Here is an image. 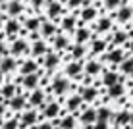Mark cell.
I'll use <instances>...</instances> for the list:
<instances>
[{
	"mask_svg": "<svg viewBox=\"0 0 133 129\" xmlns=\"http://www.w3.org/2000/svg\"><path fill=\"white\" fill-rule=\"evenodd\" d=\"M114 17H116L118 23H127L129 19H133V6H129V4H122V6L116 10Z\"/></svg>",
	"mask_w": 133,
	"mask_h": 129,
	"instance_id": "1",
	"label": "cell"
},
{
	"mask_svg": "<svg viewBox=\"0 0 133 129\" xmlns=\"http://www.w3.org/2000/svg\"><path fill=\"white\" fill-rule=\"evenodd\" d=\"M104 60H108L110 64H122L123 60H125V52H123L122 48H114L112 52H108L106 56H104Z\"/></svg>",
	"mask_w": 133,
	"mask_h": 129,
	"instance_id": "2",
	"label": "cell"
},
{
	"mask_svg": "<svg viewBox=\"0 0 133 129\" xmlns=\"http://www.w3.org/2000/svg\"><path fill=\"white\" fill-rule=\"evenodd\" d=\"M123 93H125V89H123V85H122L120 81L108 87V96H110V98H122Z\"/></svg>",
	"mask_w": 133,
	"mask_h": 129,
	"instance_id": "3",
	"label": "cell"
},
{
	"mask_svg": "<svg viewBox=\"0 0 133 129\" xmlns=\"http://www.w3.org/2000/svg\"><path fill=\"white\" fill-rule=\"evenodd\" d=\"M97 119H98V114H97V110H95V108H87L85 112H83V116H81V121L87 123V125L95 123Z\"/></svg>",
	"mask_w": 133,
	"mask_h": 129,
	"instance_id": "4",
	"label": "cell"
},
{
	"mask_svg": "<svg viewBox=\"0 0 133 129\" xmlns=\"http://www.w3.org/2000/svg\"><path fill=\"white\" fill-rule=\"evenodd\" d=\"M39 85V75L37 73H25L23 75V87L25 89H37Z\"/></svg>",
	"mask_w": 133,
	"mask_h": 129,
	"instance_id": "5",
	"label": "cell"
},
{
	"mask_svg": "<svg viewBox=\"0 0 133 129\" xmlns=\"http://www.w3.org/2000/svg\"><path fill=\"white\" fill-rule=\"evenodd\" d=\"M52 89H54V93L56 94H64L66 93V89H68V79H64V77H56L52 83Z\"/></svg>",
	"mask_w": 133,
	"mask_h": 129,
	"instance_id": "6",
	"label": "cell"
},
{
	"mask_svg": "<svg viewBox=\"0 0 133 129\" xmlns=\"http://www.w3.org/2000/svg\"><path fill=\"white\" fill-rule=\"evenodd\" d=\"M21 10H23V8H21V2H19V0H10V2H8V6H6V12L10 13V16H19Z\"/></svg>",
	"mask_w": 133,
	"mask_h": 129,
	"instance_id": "7",
	"label": "cell"
},
{
	"mask_svg": "<svg viewBox=\"0 0 133 129\" xmlns=\"http://www.w3.org/2000/svg\"><path fill=\"white\" fill-rule=\"evenodd\" d=\"M23 52H27V43L25 40H14L12 43V54L14 56H19V54H23Z\"/></svg>",
	"mask_w": 133,
	"mask_h": 129,
	"instance_id": "8",
	"label": "cell"
},
{
	"mask_svg": "<svg viewBox=\"0 0 133 129\" xmlns=\"http://www.w3.org/2000/svg\"><path fill=\"white\" fill-rule=\"evenodd\" d=\"M129 119H131V112H127V110H123V112L120 114H116V125L118 127H122V125H129Z\"/></svg>",
	"mask_w": 133,
	"mask_h": 129,
	"instance_id": "9",
	"label": "cell"
},
{
	"mask_svg": "<svg viewBox=\"0 0 133 129\" xmlns=\"http://www.w3.org/2000/svg\"><path fill=\"white\" fill-rule=\"evenodd\" d=\"M127 40H129V33H127V31H123V29L116 31L114 37H112V43H114V44H125Z\"/></svg>",
	"mask_w": 133,
	"mask_h": 129,
	"instance_id": "10",
	"label": "cell"
},
{
	"mask_svg": "<svg viewBox=\"0 0 133 129\" xmlns=\"http://www.w3.org/2000/svg\"><path fill=\"white\" fill-rule=\"evenodd\" d=\"M120 81V75H118L116 71H104V75H102V85H114V83H118Z\"/></svg>",
	"mask_w": 133,
	"mask_h": 129,
	"instance_id": "11",
	"label": "cell"
},
{
	"mask_svg": "<svg viewBox=\"0 0 133 129\" xmlns=\"http://www.w3.org/2000/svg\"><path fill=\"white\" fill-rule=\"evenodd\" d=\"M120 71L123 75H133V58H125L120 64Z\"/></svg>",
	"mask_w": 133,
	"mask_h": 129,
	"instance_id": "12",
	"label": "cell"
},
{
	"mask_svg": "<svg viewBox=\"0 0 133 129\" xmlns=\"http://www.w3.org/2000/svg\"><path fill=\"white\" fill-rule=\"evenodd\" d=\"M97 89H93V87H85V89H81V98L87 100V102H91V100L97 98Z\"/></svg>",
	"mask_w": 133,
	"mask_h": 129,
	"instance_id": "13",
	"label": "cell"
},
{
	"mask_svg": "<svg viewBox=\"0 0 133 129\" xmlns=\"http://www.w3.org/2000/svg\"><path fill=\"white\" fill-rule=\"evenodd\" d=\"M89 37H91L89 29H87V27H79V29H77V33H75V40H77L79 44H83V43L89 40Z\"/></svg>",
	"mask_w": 133,
	"mask_h": 129,
	"instance_id": "14",
	"label": "cell"
},
{
	"mask_svg": "<svg viewBox=\"0 0 133 129\" xmlns=\"http://www.w3.org/2000/svg\"><path fill=\"white\" fill-rule=\"evenodd\" d=\"M41 33H43V37H52L54 33H56V25H54L52 21L41 23Z\"/></svg>",
	"mask_w": 133,
	"mask_h": 129,
	"instance_id": "15",
	"label": "cell"
},
{
	"mask_svg": "<svg viewBox=\"0 0 133 129\" xmlns=\"http://www.w3.org/2000/svg\"><path fill=\"white\" fill-rule=\"evenodd\" d=\"M35 121H37L35 112H25L23 116H21V127H29V125H33Z\"/></svg>",
	"mask_w": 133,
	"mask_h": 129,
	"instance_id": "16",
	"label": "cell"
},
{
	"mask_svg": "<svg viewBox=\"0 0 133 129\" xmlns=\"http://www.w3.org/2000/svg\"><path fill=\"white\" fill-rule=\"evenodd\" d=\"M100 70H102V66H100L98 62H95V60L87 62V66H85V71L89 73V75H97V73H100Z\"/></svg>",
	"mask_w": 133,
	"mask_h": 129,
	"instance_id": "17",
	"label": "cell"
},
{
	"mask_svg": "<svg viewBox=\"0 0 133 129\" xmlns=\"http://www.w3.org/2000/svg\"><path fill=\"white\" fill-rule=\"evenodd\" d=\"M60 12H62V6H60V4H58V2H52V0H48V12H46L48 17H52V19H54V17H56Z\"/></svg>",
	"mask_w": 133,
	"mask_h": 129,
	"instance_id": "18",
	"label": "cell"
},
{
	"mask_svg": "<svg viewBox=\"0 0 133 129\" xmlns=\"http://www.w3.org/2000/svg\"><path fill=\"white\" fill-rule=\"evenodd\" d=\"M110 27H112V19H110V17H100L95 29H97V31H100V33H104V31H108Z\"/></svg>",
	"mask_w": 133,
	"mask_h": 129,
	"instance_id": "19",
	"label": "cell"
},
{
	"mask_svg": "<svg viewBox=\"0 0 133 129\" xmlns=\"http://www.w3.org/2000/svg\"><path fill=\"white\" fill-rule=\"evenodd\" d=\"M58 112H60V106H58L56 102H50L46 108H44V116L46 118H56Z\"/></svg>",
	"mask_w": 133,
	"mask_h": 129,
	"instance_id": "20",
	"label": "cell"
},
{
	"mask_svg": "<svg viewBox=\"0 0 133 129\" xmlns=\"http://www.w3.org/2000/svg\"><path fill=\"white\" fill-rule=\"evenodd\" d=\"M14 67H16V62H14V58H2V62H0V71H12Z\"/></svg>",
	"mask_w": 133,
	"mask_h": 129,
	"instance_id": "21",
	"label": "cell"
},
{
	"mask_svg": "<svg viewBox=\"0 0 133 129\" xmlns=\"http://www.w3.org/2000/svg\"><path fill=\"white\" fill-rule=\"evenodd\" d=\"M43 100H44L43 91H39V89H37L35 93L31 94V100H29V102H31V106H41V104H43Z\"/></svg>",
	"mask_w": 133,
	"mask_h": 129,
	"instance_id": "22",
	"label": "cell"
},
{
	"mask_svg": "<svg viewBox=\"0 0 133 129\" xmlns=\"http://www.w3.org/2000/svg\"><path fill=\"white\" fill-rule=\"evenodd\" d=\"M81 17H83L85 21H91V19H95L97 17V10H95L93 6H87L83 12H81Z\"/></svg>",
	"mask_w": 133,
	"mask_h": 129,
	"instance_id": "23",
	"label": "cell"
},
{
	"mask_svg": "<svg viewBox=\"0 0 133 129\" xmlns=\"http://www.w3.org/2000/svg\"><path fill=\"white\" fill-rule=\"evenodd\" d=\"M25 104V98L23 96H14V98H10V108L12 110H21Z\"/></svg>",
	"mask_w": 133,
	"mask_h": 129,
	"instance_id": "24",
	"label": "cell"
},
{
	"mask_svg": "<svg viewBox=\"0 0 133 129\" xmlns=\"http://www.w3.org/2000/svg\"><path fill=\"white\" fill-rule=\"evenodd\" d=\"M58 62H60V58L56 56V54H48L46 58H44V66L48 67V70H52V67L58 66Z\"/></svg>",
	"mask_w": 133,
	"mask_h": 129,
	"instance_id": "25",
	"label": "cell"
},
{
	"mask_svg": "<svg viewBox=\"0 0 133 129\" xmlns=\"http://www.w3.org/2000/svg\"><path fill=\"white\" fill-rule=\"evenodd\" d=\"M81 100H83V98H81V94L71 96V98L68 100V110H71V112H73V110H77V108H79V104H81Z\"/></svg>",
	"mask_w": 133,
	"mask_h": 129,
	"instance_id": "26",
	"label": "cell"
},
{
	"mask_svg": "<svg viewBox=\"0 0 133 129\" xmlns=\"http://www.w3.org/2000/svg\"><path fill=\"white\" fill-rule=\"evenodd\" d=\"M68 75H71V77H77L81 73V64H77V62H71L70 66H68Z\"/></svg>",
	"mask_w": 133,
	"mask_h": 129,
	"instance_id": "27",
	"label": "cell"
},
{
	"mask_svg": "<svg viewBox=\"0 0 133 129\" xmlns=\"http://www.w3.org/2000/svg\"><path fill=\"white\" fill-rule=\"evenodd\" d=\"M25 27L29 31H37V29H41V19L39 17H31V19H27L25 21Z\"/></svg>",
	"mask_w": 133,
	"mask_h": 129,
	"instance_id": "28",
	"label": "cell"
},
{
	"mask_svg": "<svg viewBox=\"0 0 133 129\" xmlns=\"http://www.w3.org/2000/svg\"><path fill=\"white\" fill-rule=\"evenodd\" d=\"M17 31H19V23H17L16 19H10V21L6 23V33H8V35H16Z\"/></svg>",
	"mask_w": 133,
	"mask_h": 129,
	"instance_id": "29",
	"label": "cell"
},
{
	"mask_svg": "<svg viewBox=\"0 0 133 129\" xmlns=\"http://www.w3.org/2000/svg\"><path fill=\"white\" fill-rule=\"evenodd\" d=\"M37 71V64L31 62V60H27L23 62V66H21V73H35Z\"/></svg>",
	"mask_w": 133,
	"mask_h": 129,
	"instance_id": "30",
	"label": "cell"
},
{
	"mask_svg": "<svg viewBox=\"0 0 133 129\" xmlns=\"http://www.w3.org/2000/svg\"><path fill=\"white\" fill-rule=\"evenodd\" d=\"M93 52L95 54H100V52H104V48H106V43L104 40H100V39H97V40H93Z\"/></svg>",
	"mask_w": 133,
	"mask_h": 129,
	"instance_id": "31",
	"label": "cell"
},
{
	"mask_svg": "<svg viewBox=\"0 0 133 129\" xmlns=\"http://www.w3.org/2000/svg\"><path fill=\"white\" fill-rule=\"evenodd\" d=\"M83 54H85V46L83 44L77 43L75 46H71V56L73 58H83Z\"/></svg>",
	"mask_w": 133,
	"mask_h": 129,
	"instance_id": "32",
	"label": "cell"
},
{
	"mask_svg": "<svg viewBox=\"0 0 133 129\" xmlns=\"http://www.w3.org/2000/svg\"><path fill=\"white\" fill-rule=\"evenodd\" d=\"M62 27H64V29H66V31H71L73 29V27H75V17H70V16H68V17H64V19H62Z\"/></svg>",
	"mask_w": 133,
	"mask_h": 129,
	"instance_id": "33",
	"label": "cell"
},
{
	"mask_svg": "<svg viewBox=\"0 0 133 129\" xmlns=\"http://www.w3.org/2000/svg\"><path fill=\"white\" fill-rule=\"evenodd\" d=\"M123 4V0H104V8L106 10H118Z\"/></svg>",
	"mask_w": 133,
	"mask_h": 129,
	"instance_id": "34",
	"label": "cell"
},
{
	"mask_svg": "<svg viewBox=\"0 0 133 129\" xmlns=\"http://www.w3.org/2000/svg\"><path fill=\"white\" fill-rule=\"evenodd\" d=\"M44 50H46V46H44L43 40H35V43H33V54H35V56H41Z\"/></svg>",
	"mask_w": 133,
	"mask_h": 129,
	"instance_id": "35",
	"label": "cell"
},
{
	"mask_svg": "<svg viewBox=\"0 0 133 129\" xmlns=\"http://www.w3.org/2000/svg\"><path fill=\"white\" fill-rule=\"evenodd\" d=\"M97 114H98L97 121H108L110 119V110L108 108H100V110H97Z\"/></svg>",
	"mask_w": 133,
	"mask_h": 129,
	"instance_id": "36",
	"label": "cell"
},
{
	"mask_svg": "<svg viewBox=\"0 0 133 129\" xmlns=\"http://www.w3.org/2000/svg\"><path fill=\"white\" fill-rule=\"evenodd\" d=\"M60 125H62V129H73V125H75V119H73L71 116H66V118L62 119Z\"/></svg>",
	"mask_w": 133,
	"mask_h": 129,
	"instance_id": "37",
	"label": "cell"
},
{
	"mask_svg": "<svg viewBox=\"0 0 133 129\" xmlns=\"http://www.w3.org/2000/svg\"><path fill=\"white\" fill-rule=\"evenodd\" d=\"M54 46H56V50H62L68 46V39L66 37H56V40H54Z\"/></svg>",
	"mask_w": 133,
	"mask_h": 129,
	"instance_id": "38",
	"label": "cell"
},
{
	"mask_svg": "<svg viewBox=\"0 0 133 129\" xmlns=\"http://www.w3.org/2000/svg\"><path fill=\"white\" fill-rule=\"evenodd\" d=\"M14 93H16V87L14 85H6L2 89V94L6 96V98H14Z\"/></svg>",
	"mask_w": 133,
	"mask_h": 129,
	"instance_id": "39",
	"label": "cell"
},
{
	"mask_svg": "<svg viewBox=\"0 0 133 129\" xmlns=\"http://www.w3.org/2000/svg\"><path fill=\"white\" fill-rule=\"evenodd\" d=\"M19 127V121L17 119H8L6 123H4V129H17Z\"/></svg>",
	"mask_w": 133,
	"mask_h": 129,
	"instance_id": "40",
	"label": "cell"
},
{
	"mask_svg": "<svg viewBox=\"0 0 133 129\" xmlns=\"http://www.w3.org/2000/svg\"><path fill=\"white\" fill-rule=\"evenodd\" d=\"M68 4H70V8H77L81 4H85V0H68Z\"/></svg>",
	"mask_w": 133,
	"mask_h": 129,
	"instance_id": "41",
	"label": "cell"
},
{
	"mask_svg": "<svg viewBox=\"0 0 133 129\" xmlns=\"http://www.w3.org/2000/svg\"><path fill=\"white\" fill-rule=\"evenodd\" d=\"M93 129H108V123L106 121H97V125H95Z\"/></svg>",
	"mask_w": 133,
	"mask_h": 129,
	"instance_id": "42",
	"label": "cell"
},
{
	"mask_svg": "<svg viewBox=\"0 0 133 129\" xmlns=\"http://www.w3.org/2000/svg\"><path fill=\"white\" fill-rule=\"evenodd\" d=\"M44 2H46V0H33V6H35V8H39V6H43Z\"/></svg>",
	"mask_w": 133,
	"mask_h": 129,
	"instance_id": "43",
	"label": "cell"
},
{
	"mask_svg": "<svg viewBox=\"0 0 133 129\" xmlns=\"http://www.w3.org/2000/svg\"><path fill=\"white\" fill-rule=\"evenodd\" d=\"M37 129H52V125H50V123H41Z\"/></svg>",
	"mask_w": 133,
	"mask_h": 129,
	"instance_id": "44",
	"label": "cell"
},
{
	"mask_svg": "<svg viewBox=\"0 0 133 129\" xmlns=\"http://www.w3.org/2000/svg\"><path fill=\"white\" fill-rule=\"evenodd\" d=\"M2 54H6V46H4V43H0V56Z\"/></svg>",
	"mask_w": 133,
	"mask_h": 129,
	"instance_id": "45",
	"label": "cell"
},
{
	"mask_svg": "<svg viewBox=\"0 0 133 129\" xmlns=\"http://www.w3.org/2000/svg\"><path fill=\"white\" fill-rule=\"evenodd\" d=\"M2 114H4V106L0 104V118H2Z\"/></svg>",
	"mask_w": 133,
	"mask_h": 129,
	"instance_id": "46",
	"label": "cell"
},
{
	"mask_svg": "<svg viewBox=\"0 0 133 129\" xmlns=\"http://www.w3.org/2000/svg\"><path fill=\"white\" fill-rule=\"evenodd\" d=\"M129 125H133V112H131V119H129Z\"/></svg>",
	"mask_w": 133,
	"mask_h": 129,
	"instance_id": "47",
	"label": "cell"
},
{
	"mask_svg": "<svg viewBox=\"0 0 133 129\" xmlns=\"http://www.w3.org/2000/svg\"><path fill=\"white\" fill-rule=\"evenodd\" d=\"M129 50H131V52H133V40H131V43H129Z\"/></svg>",
	"mask_w": 133,
	"mask_h": 129,
	"instance_id": "48",
	"label": "cell"
},
{
	"mask_svg": "<svg viewBox=\"0 0 133 129\" xmlns=\"http://www.w3.org/2000/svg\"><path fill=\"white\" fill-rule=\"evenodd\" d=\"M2 73H4V71H0V83H2Z\"/></svg>",
	"mask_w": 133,
	"mask_h": 129,
	"instance_id": "49",
	"label": "cell"
},
{
	"mask_svg": "<svg viewBox=\"0 0 133 129\" xmlns=\"http://www.w3.org/2000/svg\"><path fill=\"white\" fill-rule=\"evenodd\" d=\"M2 2H6V0H0V4H2Z\"/></svg>",
	"mask_w": 133,
	"mask_h": 129,
	"instance_id": "50",
	"label": "cell"
},
{
	"mask_svg": "<svg viewBox=\"0 0 133 129\" xmlns=\"http://www.w3.org/2000/svg\"><path fill=\"white\" fill-rule=\"evenodd\" d=\"M129 129H133V125H129Z\"/></svg>",
	"mask_w": 133,
	"mask_h": 129,
	"instance_id": "51",
	"label": "cell"
}]
</instances>
